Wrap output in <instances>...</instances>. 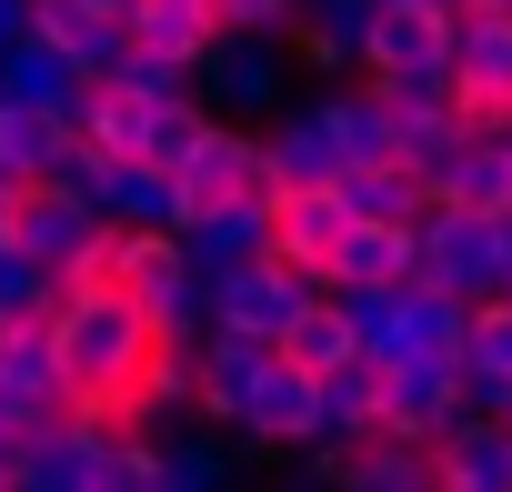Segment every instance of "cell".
I'll return each mask as SVG.
<instances>
[{
	"label": "cell",
	"instance_id": "13",
	"mask_svg": "<svg viewBox=\"0 0 512 492\" xmlns=\"http://www.w3.org/2000/svg\"><path fill=\"white\" fill-rule=\"evenodd\" d=\"M442 51H452V0H372L362 71H402V61H442Z\"/></svg>",
	"mask_w": 512,
	"mask_h": 492
},
{
	"label": "cell",
	"instance_id": "2",
	"mask_svg": "<svg viewBox=\"0 0 512 492\" xmlns=\"http://www.w3.org/2000/svg\"><path fill=\"white\" fill-rule=\"evenodd\" d=\"M191 91L221 121H272L292 101V41H251V31H211V51L191 61Z\"/></svg>",
	"mask_w": 512,
	"mask_h": 492
},
{
	"label": "cell",
	"instance_id": "10",
	"mask_svg": "<svg viewBox=\"0 0 512 492\" xmlns=\"http://www.w3.org/2000/svg\"><path fill=\"white\" fill-rule=\"evenodd\" d=\"M432 482L442 492H512V422H482V412L442 422L432 432Z\"/></svg>",
	"mask_w": 512,
	"mask_h": 492
},
{
	"label": "cell",
	"instance_id": "4",
	"mask_svg": "<svg viewBox=\"0 0 512 492\" xmlns=\"http://www.w3.org/2000/svg\"><path fill=\"white\" fill-rule=\"evenodd\" d=\"M412 282H442V292H492L502 282V241H492V211H462V201H422L412 211Z\"/></svg>",
	"mask_w": 512,
	"mask_h": 492
},
{
	"label": "cell",
	"instance_id": "28",
	"mask_svg": "<svg viewBox=\"0 0 512 492\" xmlns=\"http://www.w3.org/2000/svg\"><path fill=\"white\" fill-rule=\"evenodd\" d=\"M31 31V0H0V41H21Z\"/></svg>",
	"mask_w": 512,
	"mask_h": 492
},
{
	"label": "cell",
	"instance_id": "7",
	"mask_svg": "<svg viewBox=\"0 0 512 492\" xmlns=\"http://www.w3.org/2000/svg\"><path fill=\"white\" fill-rule=\"evenodd\" d=\"M171 181H181V221H191L201 201H231V191H272V181H262V121H221V111H211V131L191 141V161H181Z\"/></svg>",
	"mask_w": 512,
	"mask_h": 492
},
{
	"label": "cell",
	"instance_id": "12",
	"mask_svg": "<svg viewBox=\"0 0 512 492\" xmlns=\"http://www.w3.org/2000/svg\"><path fill=\"white\" fill-rule=\"evenodd\" d=\"M262 372H272V342H251V332H201V382H191V412L231 432Z\"/></svg>",
	"mask_w": 512,
	"mask_h": 492
},
{
	"label": "cell",
	"instance_id": "3",
	"mask_svg": "<svg viewBox=\"0 0 512 492\" xmlns=\"http://www.w3.org/2000/svg\"><path fill=\"white\" fill-rule=\"evenodd\" d=\"M201 292H211V332H251V342H272V332L322 292V272H302V262H282V252H251V262L201 272Z\"/></svg>",
	"mask_w": 512,
	"mask_h": 492
},
{
	"label": "cell",
	"instance_id": "30",
	"mask_svg": "<svg viewBox=\"0 0 512 492\" xmlns=\"http://www.w3.org/2000/svg\"><path fill=\"white\" fill-rule=\"evenodd\" d=\"M81 11H111V21H121V11H131V0H81Z\"/></svg>",
	"mask_w": 512,
	"mask_h": 492
},
{
	"label": "cell",
	"instance_id": "15",
	"mask_svg": "<svg viewBox=\"0 0 512 492\" xmlns=\"http://www.w3.org/2000/svg\"><path fill=\"white\" fill-rule=\"evenodd\" d=\"M342 191L332 181H292V191H272V252L282 262H302V272H322L332 262V241H342Z\"/></svg>",
	"mask_w": 512,
	"mask_h": 492
},
{
	"label": "cell",
	"instance_id": "9",
	"mask_svg": "<svg viewBox=\"0 0 512 492\" xmlns=\"http://www.w3.org/2000/svg\"><path fill=\"white\" fill-rule=\"evenodd\" d=\"M342 171V141H332V111L322 101H282L262 121V181L292 191V181H332Z\"/></svg>",
	"mask_w": 512,
	"mask_h": 492
},
{
	"label": "cell",
	"instance_id": "23",
	"mask_svg": "<svg viewBox=\"0 0 512 492\" xmlns=\"http://www.w3.org/2000/svg\"><path fill=\"white\" fill-rule=\"evenodd\" d=\"M61 141H71V121H51V111H31V101H0V181H41L51 161H61Z\"/></svg>",
	"mask_w": 512,
	"mask_h": 492
},
{
	"label": "cell",
	"instance_id": "22",
	"mask_svg": "<svg viewBox=\"0 0 512 492\" xmlns=\"http://www.w3.org/2000/svg\"><path fill=\"white\" fill-rule=\"evenodd\" d=\"M0 392H31V402H71L51 322H0Z\"/></svg>",
	"mask_w": 512,
	"mask_h": 492
},
{
	"label": "cell",
	"instance_id": "8",
	"mask_svg": "<svg viewBox=\"0 0 512 492\" xmlns=\"http://www.w3.org/2000/svg\"><path fill=\"white\" fill-rule=\"evenodd\" d=\"M241 442H262V452H302V442H322V402H312V372H292L282 352H272V372L251 382V402H241V422H231Z\"/></svg>",
	"mask_w": 512,
	"mask_h": 492
},
{
	"label": "cell",
	"instance_id": "14",
	"mask_svg": "<svg viewBox=\"0 0 512 492\" xmlns=\"http://www.w3.org/2000/svg\"><path fill=\"white\" fill-rule=\"evenodd\" d=\"M362 282H412V221H342L332 262H322V292H362Z\"/></svg>",
	"mask_w": 512,
	"mask_h": 492
},
{
	"label": "cell",
	"instance_id": "29",
	"mask_svg": "<svg viewBox=\"0 0 512 492\" xmlns=\"http://www.w3.org/2000/svg\"><path fill=\"white\" fill-rule=\"evenodd\" d=\"M0 241H11V181H0Z\"/></svg>",
	"mask_w": 512,
	"mask_h": 492
},
{
	"label": "cell",
	"instance_id": "21",
	"mask_svg": "<svg viewBox=\"0 0 512 492\" xmlns=\"http://www.w3.org/2000/svg\"><path fill=\"white\" fill-rule=\"evenodd\" d=\"M121 21H131V41L161 51V61H201L211 31H221V21H211V0H131Z\"/></svg>",
	"mask_w": 512,
	"mask_h": 492
},
{
	"label": "cell",
	"instance_id": "5",
	"mask_svg": "<svg viewBox=\"0 0 512 492\" xmlns=\"http://www.w3.org/2000/svg\"><path fill=\"white\" fill-rule=\"evenodd\" d=\"M372 422H392L412 442L462 422V352H382L372 362Z\"/></svg>",
	"mask_w": 512,
	"mask_h": 492
},
{
	"label": "cell",
	"instance_id": "1",
	"mask_svg": "<svg viewBox=\"0 0 512 492\" xmlns=\"http://www.w3.org/2000/svg\"><path fill=\"white\" fill-rule=\"evenodd\" d=\"M51 342H61V382L91 392V382H131L141 352H151V322L131 292H61L51 302Z\"/></svg>",
	"mask_w": 512,
	"mask_h": 492
},
{
	"label": "cell",
	"instance_id": "26",
	"mask_svg": "<svg viewBox=\"0 0 512 492\" xmlns=\"http://www.w3.org/2000/svg\"><path fill=\"white\" fill-rule=\"evenodd\" d=\"M211 21H221V31H251V41H292L302 0H211Z\"/></svg>",
	"mask_w": 512,
	"mask_h": 492
},
{
	"label": "cell",
	"instance_id": "20",
	"mask_svg": "<svg viewBox=\"0 0 512 492\" xmlns=\"http://www.w3.org/2000/svg\"><path fill=\"white\" fill-rule=\"evenodd\" d=\"M272 352H282L292 372H332V362H352L362 342H352V322H342V302H332V292H312V302H302V312H292V322L272 332Z\"/></svg>",
	"mask_w": 512,
	"mask_h": 492
},
{
	"label": "cell",
	"instance_id": "25",
	"mask_svg": "<svg viewBox=\"0 0 512 492\" xmlns=\"http://www.w3.org/2000/svg\"><path fill=\"white\" fill-rule=\"evenodd\" d=\"M111 81H121V91H141V101H181V91H191V61H161V51H141V41H131Z\"/></svg>",
	"mask_w": 512,
	"mask_h": 492
},
{
	"label": "cell",
	"instance_id": "17",
	"mask_svg": "<svg viewBox=\"0 0 512 492\" xmlns=\"http://www.w3.org/2000/svg\"><path fill=\"white\" fill-rule=\"evenodd\" d=\"M231 482V452H221V422H181V432H151V492H221Z\"/></svg>",
	"mask_w": 512,
	"mask_h": 492
},
{
	"label": "cell",
	"instance_id": "24",
	"mask_svg": "<svg viewBox=\"0 0 512 492\" xmlns=\"http://www.w3.org/2000/svg\"><path fill=\"white\" fill-rule=\"evenodd\" d=\"M51 302H61V272L31 262L21 241H0V322H51Z\"/></svg>",
	"mask_w": 512,
	"mask_h": 492
},
{
	"label": "cell",
	"instance_id": "27",
	"mask_svg": "<svg viewBox=\"0 0 512 492\" xmlns=\"http://www.w3.org/2000/svg\"><path fill=\"white\" fill-rule=\"evenodd\" d=\"M462 412H482V422H512V372H472V362H462Z\"/></svg>",
	"mask_w": 512,
	"mask_h": 492
},
{
	"label": "cell",
	"instance_id": "31",
	"mask_svg": "<svg viewBox=\"0 0 512 492\" xmlns=\"http://www.w3.org/2000/svg\"><path fill=\"white\" fill-rule=\"evenodd\" d=\"M492 292H502V302H512V272H502V282H492Z\"/></svg>",
	"mask_w": 512,
	"mask_h": 492
},
{
	"label": "cell",
	"instance_id": "6",
	"mask_svg": "<svg viewBox=\"0 0 512 492\" xmlns=\"http://www.w3.org/2000/svg\"><path fill=\"white\" fill-rule=\"evenodd\" d=\"M452 111L462 121H502V101H512V11H462L452 0Z\"/></svg>",
	"mask_w": 512,
	"mask_h": 492
},
{
	"label": "cell",
	"instance_id": "18",
	"mask_svg": "<svg viewBox=\"0 0 512 492\" xmlns=\"http://www.w3.org/2000/svg\"><path fill=\"white\" fill-rule=\"evenodd\" d=\"M332 191H342V211H362V221H412V211L432 201V181H422L412 161H342Z\"/></svg>",
	"mask_w": 512,
	"mask_h": 492
},
{
	"label": "cell",
	"instance_id": "16",
	"mask_svg": "<svg viewBox=\"0 0 512 492\" xmlns=\"http://www.w3.org/2000/svg\"><path fill=\"white\" fill-rule=\"evenodd\" d=\"M81 71L41 41V31H21V41H0V101H31V111H51V121H71L81 111Z\"/></svg>",
	"mask_w": 512,
	"mask_h": 492
},
{
	"label": "cell",
	"instance_id": "19",
	"mask_svg": "<svg viewBox=\"0 0 512 492\" xmlns=\"http://www.w3.org/2000/svg\"><path fill=\"white\" fill-rule=\"evenodd\" d=\"M462 322H472V292H442V282H402V312H392V352H462Z\"/></svg>",
	"mask_w": 512,
	"mask_h": 492
},
{
	"label": "cell",
	"instance_id": "11",
	"mask_svg": "<svg viewBox=\"0 0 512 492\" xmlns=\"http://www.w3.org/2000/svg\"><path fill=\"white\" fill-rule=\"evenodd\" d=\"M362 41H372V0H302V21H292V61L312 81H352Z\"/></svg>",
	"mask_w": 512,
	"mask_h": 492
}]
</instances>
